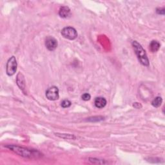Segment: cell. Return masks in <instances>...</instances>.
<instances>
[{
	"mask_svg": "<svg viewBox=\"0 0 165 165\" xmlns=\"http://www.w3.org/2000/svg\"><path fill=\"white\" fill-rule=\"evenodd\" d=\"M46 97L50 101H56L59 99V89L56 86H52L46 91Z\"/></svg>",
	"mask_w": 165,
	"mask_h": 165,
	"instance_id": "5",
	"label": "cell"
},
{
	"mask_svg": "<svg viewBox=\"0 0 165 165\" xmlns=\"http://www.w3.org/2000/svg\"><path fill=\"white\" fill-rule=\"evenodd\" d=\"M45 45L48 50L53 51L58 47V41L52 37H48L45 41Z\"/></svg>",
	"mask_w": 165,
	"mask_h": 165,
	"instance_id": "6",
	"label": "cell"
},
{
	"mask_svg": "<svg viewBox=\"0 0 165 165\" xmlns=\"http://www.w3.org/2000/svg\"><path fill=\"white\" fill-rule=\"evenodd\" d=\"M157 12L160 14H164V8H157Z\"/></svg>",
	"mask_w": 165,
	"mask_h": 165,
	"instance_id": "14",
	"label": "cell"
},
{
	"mask_svg": "<svg viewBox=\"0 0 165 165\" xmlns=\"http://www.w3.org/2000/svg\"><path fill=\"white\" fill-rule=\"evenodd\" d=\"M61 34L64 38L70 40H74L77 37L76 30L71 26H67L64 28L61 31Z\"/></svg>",
	"mask_w": 165,
	"mask_h": 165,
	"instance_id": "4",
	"label": "cell"
},
{
	"mask_svg": "<svg viewBox=\"0 0 165 165\" xmlns=\"http://www.w3.org/2000/svg\"><path fill=\"white\" fill-rule=\"evenodd\" d=\"M16 82H17V85L20 87V89L23 92H25V90L26 88L25 80L23 75L21 73H19V74H17Z\"/></svg>",
	"mask_w": 165,
	"mask_h": 165,
	"instance_id": "7",
	"label": "cell"
},
{
	"mask_svg": "<svg viewBox=\"0 0 165 165\" xmlns=\"http://www.w3.org/2000/svg\"><path fill=\"white\" fill-rule=\"evenodd\" d=\"M81 98H82V100H84V101H89L90 99L91 96H90V95L89 94L85 93V94L82 95Z\"/></svg>",
	"mask_w": 165,
	"mask_h": 165,
	"instance_id": "13",
	"label": "cell"
},
{
	"mask_svg": "<svg viewBox=\"0 0 165 165\" xmlns=\"http://www.w3.org/2000/svg\"><path fill=\"white\" fill-rule=\"evenodd\" d=\"M61 105L63 108H68L71 106V102L68 99H65L61 102Z\"/></svg>",
	"mask_w": 165,
	"mask_h": 165,
	"instance_id": "12",
	"label": "cell"
},
{
	"mask_svg": "<svg viewBox=\"0 0 165 165\" xmlns=\"http://www.w3.org/2000/svg\"><path fill=\"white\" fill-rule=\"evenodd\" d=\"M132 44L140 63L142 65H143L145 66H148V59L147 58V55H146V51L144 50L143 47H142V46L136 41H133Z\"/></svg>",
	"mask_w": 165,
	"mask_h": 165,
	"instance_id": "2",
	"label": "cell"
},
{
	"mask_svg": "<svg viewBox=\"0 0 165 165\" xmlns=\"http://www.w3.org/2000/svg\"><path fill=\"white\" fill-rule=\"evenodd\" d=\"M6 148L11 150L12 152L18 154L20 156L26 158H36L41 156V154L34 150H30L29 148H26L21 146L16 145H8L6 146Z\"/></svg>",
	"mask_w": 165,
	"mask_h": 165,
	"instance_id": "1",
	"label": "cell"
},
{
	"mask_svg": "<svg viewBox=\"0 0 165 165\" xmlns=\"http://www.w3.org/2000/svg\"><path fill=\"white\" fill-rule=\"evenodd\" d=\"M162 102H163V99L161 97L158 96V97H156L152 101V104L154 107L157 108V107H159L160 106H161L162 104Z\"/></svg>",
	"mask_w": 165,
	"mask_h": 165,
	"instance_id": "11",
	"label": "cell"
},
{
	"mask_svg": "<svg viewBox=\"0 0 165 165\" xmlns=\"http://www.w3.org/2000/svg\"><path fill=\"white\" fill-rule=\"evenodd\" d=\"M160 48V43L157 41H152L150 43V49L152 52H157Z\"/></svg>",
	"mask_w": 165,
	"mask_h": 165,
	"instance_id": "10",
	"label": "cell"
},
{
	"mask_svg": "<svg viewBox=\"0 0 165 165\" xmlns=\"http://www.w3.org/2000/svg\"><path fill=\"white\" fill-rule=\"evenodd\" d=\"M95 106L98 108H104L107 104V100L104 98L102 97H98L96 98L94 101Z\"/></svg>",
	"mask_w": 165,
	"mask_h": 165,
	"instance_id": "8",
	"label": "cell"
},
{
	"mask_svg": "<svg viewBox=\"0 0 165 165\" xmlns=\"http://www.w3.org/2000/svg\"><path fill=\"white\" fill-rule=\"evenodd\" d=\"M134 107L136 108H139V107H141V105H140L138 103H135L134 104Z\"/></svg>",
	"mask_w": 165,
	"mask_h": 165,
	"instance_id": "15",
	"label": "cell"
},
{
	"mask_svg": "<svg viewBox=\"0 0 165 165\" xmlns=\"http://www.w3.org/2000/svg\"><path fill=\"white\" fill-rule=\"evenodd\" d=\"M17 64L16 61V59L14 56H12L8 59L7 63L6 72L8 76H12L15 74L17 70Z\"/></svg>",
	"mask_w": 165,
	"mask_h": 165,
	"instance_id": "3",
	"label": "cell"
},
{
	"mask_svg": "<svg viewBox=\"0 0 165 165\" xmlns=\"http://www.w3.org/2000/svg\"><path fill=\"white\" fill-rule=\"evenodd\" d=\"M59 15L63 18H67L70 16V9L68 7H62L59 12Z\"/></svg>",
	"mask_w": 165,
	"mask_h": 165,
	"instance_id": "9",
	"label": "cell"
}]
</instances>
